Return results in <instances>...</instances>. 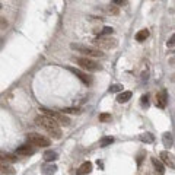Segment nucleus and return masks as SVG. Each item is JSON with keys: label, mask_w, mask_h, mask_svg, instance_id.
Listing matches in <instances>:
<instances>
[{"label": "nucleus", "mask_w": 175, "mask_h": 175, "mask_svg": "<svg viewBox=\"0 0 175 175\" xmlns=\"http://www.w3.org/2000/svg\"><path fill=\"white\" fill-rule=\"evenodd\" d=\"M35 123L38 124L40 127H42L47 133L51 136V137H54V139H60L61 137V130H60V124L57 123L55 120L53 118H50L48 115H38L35 118Z\"/></svg>", "instance_id": "f257e3e1"}, {"label": "nucleus", "mask_w": 175, "mask_h": 175, "mask_svg": "<svg viewBox=\"0 0 175 175\" xmlns=\"http://www.w3.org/2000/svg\"><path fill=\"white\" fill-rule=\"evenodd\" d=\"M70 48L74 50V51L82 53V54H85L86 57H102L104 55L102 51L99 48H97V47H86V45H82V44H74V42H72V44H70Z\"/></svg>", "instance_id": "f03ea898"}, {"label": "nucleus", "mask_w": 175, "mask_h": 175, "mask_svg": "<svg viewBox=\"0 0 175 175\" xmlns=\"http://www.w3.org/2000/svg\"><path fill=\"white\" fill-rule=\"evenodd\" d=\"M92 44H93V47H97V48L99 50H111V48H115L117 47V40H114V38H111V36H98V38H95L93 41H92Z\"/></svg>", "instance_id": "7ed1b4c3"}, {"label": "nucleus", "mask_w": 175, "mask_h": 175, "mask_svg": "<svg viewBox=\"0 0 175 175\" xmlns=\"http://www.w3.org/2000/svg\"><path fill=\"white\" fill-rule=\"evenodd\" d=\"M40 111H42L45 115H48L50 118L55 120L60 126H70V118L67 117L64 112H57V111H53V109H48V108H40Z\"/></svg>", "instance_id": "20e7f679"}, {"label": "nucleus", "mask_w": 175, "mask_h": 175, "mask_svg": "<svg viewBox=\"0 0 175 175\" xmlns=\"http://www.w3.org/2000/svg\"><path fill=\"white\" fill-rule=\"evenodd\" d=\"M28 143L32 146H40V147H47V146L51 145V142H50L48 137H45V136H42V134H38V133H32L29 134L28 137Z\"/></svg>", "instance_id": "39448f33"}, {"label": "nucleus", "mask_w": 175, "mask_h": 175, "mask_svg": "<svg viewBox=\"0 0 175 175\" xmlns=\"http://www.w3.org/2000/svg\"><path fill=\"white\" fill-rule=\"evenodd\" d=\"M76 63H78L82 69L89 70V72H98V70H101V66L98 64L97 61L91 60V57H80V59H76Z\"/></svg>", "instance_id": "423d86ee"}, {"label": "nucleus", "mask_w": 175, "mask_h": 175, "mask_svg": "<svg viewBox=\"0 0 175 175\" xmlns=\"http://www.w3.org/2000/svg\"><path fill=\"white\" fill-rule=\"evenodd\" d=\"M67 70H69V72H72L78 79H80V80H82L85 85H91L92 83V78H91V76H88L86 73H83L82 70L74 69V67H67Z\"/></svg>", "instance_id": "0eeeda50"}, {"label": "nucleus", "mask_w": 175, "mask_h": 175, "mask_svg": "<svg viewBox=\"0 0 175 175\" xmlns=\"http://www.w3.org/2000/svg\"><path fill=\"white\" fill-rule=\"evenodd\" d=\"M161 159H162V162L165 165H168L169 168H175V156L172 153H169L168 150H163L161 152Z\"/></svg>", "instance_id": "6e6552de"}, {"label": "nucleus", "mask_w": 175, "mask_h": 175, "mask_svg": "<svg viewBox=\"0 0 175 175\" xmlns=\"http://www.w3.org/2000/svg\"><path fill=\"white\" fill-rule=\"evenodd\" d=\"M16 153H18V155H24V156H29V155H34V153H35V149L31 147L29 145H22L16 149Z\"/></svg>", "instance_id": "1a4fd4ad"}, {"label": "nucleus", "mask_w": 175, "mask_h": 175, "mask_svg": "<svg viewBox=\"0 0 175 175\" xmlns=\"http://www.w3.org/2000/svg\"><path fill=\"white\" fill-rule=\"evenodd\" d=\"M166 101H168V97H166V91H162L156 93V105L159 108H165L166 107Z\"/></svg>", "instance_id": "9d476101"}, {"label": "nucleus", "mask_w": 175, "mask_h": 175, "mask_svg": "<svg viewBox=\"0 0 175 175\" xmlns=\"http://www.w3.org/2000/svg\"><path fill=\"white\" fill-rule=\"evenodd\" d=\"M92 171V163L91 162H83L80 166H79V169L76 171V175H86L89 174Z\"/></svg>", "instance_id": "9b49d317"}, {"label": "nucleus", "mask_w": 175, "mask_h": 175, "mask_svg": "<svg viewBox=\"0 0 175 175\" xmlns=\"http://www.w3.org/2000/svg\"><path fill=\"white\" fill-rule=\"evenodd\" d=\"M55 171H57V166H55L54 163H48V165H44L41 168V174L42 175H53V174H55Z\"/></svg>", "instance_id": "f8f14e48"}, {"label": "nucleus", "mask_w": 175, "mask_h": 175, "mask_svg": "<svg viewBox=\"0 0 175 175\" xmlns=\"http://www.w3.org/2000/svg\"><path fill=\"white\" fill-rule=\"evenodd\" d=\"M152 163H153V166H155V169H156V172L159 175L165 174V166H163V163L161 162L159 159H156V158H152Z\"/></svg>", "instance_id": "ddd939ff"}, {"label": "nucleus", "mask_w": 175, "mask_h": 175, "mask_svg": "<svg viewBox=\"0 0 175 175\" xmlns=\"http://www.w3.org/2000/svg\"><path fill=\"white\" fill-rule=\"evenodd\" d=\"M131 95H133V93H131L130 91H123V92L120 93V95L117 97V102H120V104L127 102V101H128V99L131 98Z\"/></svg>", "instance_id": "4468645a"}, {"label": "nucleus", "mask_w": 175, "mask_h": 175, "mask_svg": "<svg viewBox=\"0 0 175 175\" xmlns=\"http://www.w3.org/2000/svg\"><path fill=\"white\" fill-rule=\"evenodd\" d=\"M44 161H45V162H48V163H53L55 161V159H57V153H55L54 150H47L45 152V153H44Z\"/></svg>", "instance_id": "2eb2a0df"}, {"label": "nucleus", "mask_w": 175, "mask_h": 175, "mask_svg": "<svg viewBox=\"0 0 175 175\" xmlns=\"http://www.w3.org/2000/svg\"><path fill=\"white\" fill-rule=\"evenodd\" d=\"M149 36V31L147 29H140L137 34H136V40L139 42H143V41H146V38Z\"/></svg>", "instance_id": "dca6fc26"}, {"label": "nucleus", "mask_w": 175, "mask_h": 175, "mask_svg": "<svg viewBox=\"0 0 175 175\" xmlns=\"http://www.w3.org/2000/svg\"><path fill=\"white\" fill-rule=\"evenodd\" d=\"M162 140H163V145L166 146V147H171L172 143H174V137H172V134H171V133H165V134H163Z\"/></svg>", "instance_id": "f3484780"}, {"label": "nucleus", "mask_w": 175, "mask_h": 175, "mask_svg": "<svg viewBox=\"0 0 175 175\" xmlns=\"http://www.w3.org/2000/svg\"><path fill=\"white\" fill-rule=\"evenodd\" d=\"M140 139L143 140V142H146V143H153L155 142V136L152 133H143L140 136Z\"/></svg>", "instance_id": "a211bd4d"}, {"label": "nucleus", "mask_w": 175, "mask_h": 175, "mask_svg": "<svg viewBox=\"0 0 175 175\" xmlns=\"http://www.w3.org/2000/svg\"><path fill=\"white\" fill-rule=\"evenodd\" d=\"M112 142H114V137H111V136L102 137V139H101V146H109Z\"/></svg>", "instance_id": "6ab92c4d"}, {"label": "nucleus", "mask_w": 175, "mask_h": 175, "mask_svg": "<svg viewBox=\"0 0 175 175\" xmlns=\"http://www.w3.org/2000/svg\"><path fill=\"white\" fill-rule=\"evenodd\" d=\"M2 172H3V175H13L15 174V171H13L12 166H2Z\"/></svg>", "instance_id": "aec40b11"}, {"label": "nucleus", "mask_w": 175, "mask_h": 175, "mask_svg": "<svg viewBox=\"0 0 175 175\" xmlns=\"http://www.w3.org/2000/svg\"><path fill=\"white\" fill-rule=\"evenodd\" d=\"M99 121H101V123H108V121H111V114L102 112V114L99 115Z\"/></svg>", "instance_id": "412c9836"}, {"label": "nucleus", "mask_w": 175, "mask_h": 175, "mask_svg": "<svg viewBox=\"0 0 175 175\" xmlns=\"http://www.w3.org/2000/svg\"><path fill=\"white\" fill-rule=\"evenodd\" d=\"M61 112H64V114H80V109L79 108H64V109H61Z\"/></svg>", "instance_id": "4be33fe9"}, {"label": "nucleus", "mask_w": 175, "mask_h": 175, "mask_svg": "<svg viewBox=\"0 0 175 175\" xmlns=\"http://www.w3.org/2000/svg\"><path fill=\"white\" fill-rule=\"evenodd\" d=\"M112 28L111 26H104L102 31H101V36H107V35H111L112 34Z\"/></svg>", "instance_id": "5701e85b"}, {"label": "nucleus", "mask_w": 175, "mask_h": 175, "mask_svg": "<svg viewBox=\"0 0 175 175\" xmlns=\"http://www.w3.org/2000/svg\"><path fill=\"white\" fill-rule=\"evenodd\" d=\"M109 92H123V85H112L109 88Z\"/></svg>", "instance_id": "b1692460"}, {"label": "nucleus", "mask_w": 175, "mask_h": 175, "mask_svg": "<svg viewBox=\"0 0 175 175\" xmlns=\"http://www.w3.org/2000/svg\"><path fill=\"white\" fill-rule=\"evenodd\" d=\"M6 159L7 162H15L16 161V158L13 156V155H3V161Z\"/></svg>", "instance_id": "393cba45"}, {"label": "nucleus", "mask_w": 175, "mask_h": 175, "mask_svg": "<svg viewBox=\"0 0 175 175\" xmlns=\"http://www.w3.org/2000/svg\"><path fill=\"white\" fill-rule=\"evenodd\" d=\"M108 12L111 13V15H118V7H117V6H109L108 7Z\"/></svg>", "instance_id": "a878e982"}, {"label": "nucleus", "mask_w": 175, "mask_h": 175, "mask_svg": "<svg viewBox=\"0 0 175 175\" xmlns=\"http://www.w3.org/2000/svg\"><path fill=\"white\" fill-rule=\"evenodd\" d=\"M175 45V34H172V36L169 38V41H168V47H174Z\"/></svg>", "instance_id": "bb28decb"}, {"label": "nucleus", "mask_w": 175, "mask_h": 175, "mask_svg": "<svg viewBox=\"0 0 175 175\" xmlns=\"http://www.w3.org/2000/svg\"><path fill=\"white\" fill-rule=\"evenodd\" d=\"M142 105H143V107H147V105H149V101H147V97H146V95H143V97H142Z\"/></svg>", "instance_id": "cd10ccee"}, {"label": "nucleus", "mask_w": 175, "mask_h": 175, "mask_svg": "<svg viewBox=\"0 0 175 175\" xmlns=\"http://www.w3.org/2000/svg\"><path fill=\"white\" fill-rule=\"evenodd\" d=\"M112 2H114L117 6H121V5H123V0H112Z\"/></svg>", "instance_id": "c85d7f7f"}, {"label": "nucleus", "mask_w": 175, "mask_h": 175, "mask_svg": "<svg viewBox=\"0 0 175 175\" xmlns=\"http://www.w3.org/2000/svg\"><path fill=\"white\" fill-rule=\"evenodd\" d=\"M6 21H5V18H2V29H5V26H6Z\"/></svg>", "instance_id": "c756f323"}, {"label": "nucleus", "mask_w": 175, "mask_h": 175, "mask_svg": "<svg viewBox=\"0 0 175 175\" xmlns=\"http://www.w3.org/2000/svg\"><path fill=\"white\" fill-rule=\"evenodd\" d=\"M142 79H143V80H147V72H143V74H142Z\"/></svg>", "instance_id": "7c9ffc66"}]
</instances>
